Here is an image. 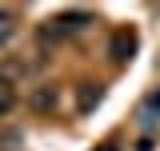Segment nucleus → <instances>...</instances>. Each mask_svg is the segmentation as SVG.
Returning a JSON list of instances; mask_svg holds the SVG:
<instances>
[{
	"instance_id": "obj_1",
	"label": "nucleus",
	"mask_w": 160,
	"mask_h": 151,
	"mask_svg": "<svg viewBox=\"0 0 160 151\" xmlns=\"http://www.w3.org/2000/svg\"><path fill=\"white\" fill-rule=\"evenodd\" d=\"M132 48H136V40L128 36V32H116V40H112V64H124V60H132Z\"/></svg>"
},
{
	"instance_id": "obj_2",
	"label": "nucleus",
	"mask_w": 160,
	"mask_h": 151,
	"mask_svg": "<svg viewBox=\"0 0 160 151\" xmlns=\"http://www.w3.org/2000/svg\"><path fill=\"white\" fill-rule=\"evenodd\" d=\"M92 103H100V88H96V84H84L80 95H76V108H80V112H88Z\"/></svg>"
},
{
	"instance_id": "obj_3",
	"label": "nucleus",
	"mask_w": 160,
	"mask_h": 151,
	"mask_svg": "<svg viewBox=\"0 0 160 151\" xmlns=\"http://www.w3.org/2000/svg\"><path fill=\"white\" fill-rule=\"evenodd\" d=\"M52 103H56V92H52V88H40V92L32 95V108H40V112H48Z\"/></svg>"
},
{
	"instance_id": "obj_4",
	"label": "nucleus",
	"mask_w": 160,
	"mask_h": 151,
	"mask_svg": "<svg viewBox=\"0 0 160 151\" xmlns=\"http://www.w3.org/2000/svg\"><path fill=\"white\" fill-rule=\"evenodd\" d=\"M100 151H116V147H100Z\"/></svg>"
}]
</instances>
